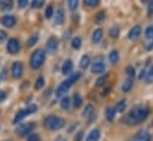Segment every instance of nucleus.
<instances>
[{
  "label": "nucleus",
  "instance_id": "nucleus-1",
  "mask_svg": "<svg viewBox=\"0 0 153 141\" xmlns=\"http://www.w3.org/2000/svg\"><path fill=\"white\" fill-rule=\"evenodd\" d=\"M149 115V109L146 107H143V106H137L134 107L131 113L128 114V122L131 125H138L140 122H143Z\"/></svg>",
  "mask_w": 153,
  "mask_h": 141
},
{
  "label": "nucleus",
  "instance_id": "nucleus-2",
  "mask_svg": "<svg viewBox=\"0 0 153 141\" xmlns=\"http://www.w3.org/2000/svg\"><path fill=\"white\" fill-rule=\"evenodd\" d=\"M44 126L46 129L57 131V129H61L64 127V120L61 117H57V116H49L45 119Z\"/></svg>",
  "mask_w": 153,
  "mask_h": 141
},
{
  "label": "nucleus",
  "instance_id": "nucleus-3",
  "mask_svg": "<svg viewBox=\"0 0 153 141\" xmlns=\"http://www.w3.org/2000/svg\"><path fill=\"white\" fill-rule=\"evenodd\" d=\"M44 59H45V53H44V51L40 50V49L36 50V51L32 53V56H31V61H30L31 68H33V69L40 68V67L43 65V63H44Z\"/></svg>",
  "mask_w": 153,
  "mask_h": 141
},
{
  "label": "nucleus",
  "instance_id": "nucleus-4",
  "mask_svg": "<svg viewBox=\"0 0 153 141\" xmlns=\"http://www.w3.org/2000/svg\"><path fill=\"white\" fill-rule=\"evenodd\" d=\"M105 69H106V64H105L102 57H96L94 59V62L91 63V71L94 73H101L105 71Z\"/></svg>",
  "mask_w": 153,
  "mask_h": 141
},
{
  "label": "nucleus",
  "instance_id": "nucleus-5",
  "mask_svg": "<svg viewBox=\"0 0 153 141\" xmlns=\"http://www.w3.org/2000/svg\"><path fill=\"white\" fill-rule=\"evenodd\" d=\"M36 106H30L27 109H24V110H19V113H17V115H16V117H14V120H13V123H18L19 121H22L25 116H27V115H30V114H32V113H35L36 111Z\"/></svg>",
  "mask_w": 153,
  "mask_h": 141
},
{
  "label": "nucleus",
  "instance_id": "nucleus-6",
  "mask_svg": "<svg viewBox=\"0 0 153 141\" xmlns=\"http://www.w3.org/2000/svg\"><path fill=\"white\" fill-rule=\"evenodd\" d=\"M33 128H35V123H32V122L24 123V125L19 126L17 133H18V135H20V137H25V135H27L30 132H32Z\"/></svg>",
  "mask_w": 153,
  "mask_h": 141
},
{
  "label": "nucleus",
  "instance_id": "nucleus-7",
  "mask_svg": "<svg viewBox=\"0 0 153 141\" xmlns=\"http://www.w3.org/2000/svg\"><path fill=\"white\" fill-rule=\"evenodd\" d=\"M20 49V45H19V42L16 39V38H12L8 40L7 43V51L11 53V55H16Z\"/></svg>",
  "mask_w": 153,
  "mask_h": 141
},
{
  "label": "nucleus",
  "instance_id": "nucleus-8",
  "mask_svg": "<svg viewBox=\"0 0 153 141\" xmlns=\"http://www.w3.org/2000/svg\"><path fill=\"white\" fill-rule=\"evenodd\" d=\"M57 46H58V42L55 37H50L46 42V50L49 53H55L56 50H57Z\"/></svg>",
  "mask_w": 153,
  "mask_h": 141
},
{
  "label": "nucleus",
  "instance_id": "nucleus-9",
  "mask_svg": "<svg viewBox=\"0 0 153 141\" xmlns=\"http://www.w3.org/2000/svg\"><path fill=\"white\" fill-rule=\"evenodd\" d=\"M71 85H73V84H71V83H70L68 79H67V81H64V82H63V83H62V84H61V85L57 88V91H56V96H57V97H61V96H63V95H64V94H65V93L69 90V88H70Z\"/></svg>",
  "mask_w": 153,
  "mask_h": 141
},
{
  "label": "nucleus",
  "instance_id": "nucleus-10",
  "mask_svg": "<svg viewBox=\"0 0 153 141\" xmlns=\"http://www.w3.org/2000/svg\"><path fill=\"white\" fill-rule=\"evenodd\" d=\"M12 75H13L14 78L22 77V75H23V65H22V63H19V62L13 63V65H12Z\"/></svg>",
  "mask_w": 153,
  "mask_h": 141
},
{
  "label": "nucleus",
  "instance_id": "nucleus-11",
  "mask_svg": "<svg viewBox=\"0 0 153 141\" xmlns=\"http://www.w3.org/2000/svg\"><path fill=\"white\" fill-rule=\"evenodd\" d=\"M141 35V27L139 26V25H135V26H133L132 29H131V31H129V39L131 40H137L139 37Z\"/></svg>",
  "mask_w": 153,
  "mask_h": 141
},
{
  "label": "nucleus",
  "instance_id": "nucleus-12",
  "mask_svg": "<svg viewBox=\"0 0 153 141\" xmlns=\"http://www.w3.org/2000/svg\"><path fill=\"white\" fill-rule=\"evenodd\" d=\"M1 22H2V24H4L6 27H13V26L16 25V23H17L16 18H14L13 16H5Z\"/></svg>",
  "mask_w": 153,
  "mask_h": 141
},
{
  "label": "nucleus",
  "instance_id": "nucleus-13",
  "mask_svg": "<svg viewBox=\"0 0 153 141\" xmlns=\"http://www.w3.org/2000/svg\"><path fill=\"white\" fill-rule=\"evenodd\" d=\"M64 23V11L62 8H58L55 16V24L56 25H62Z\"/></svg>",
  "mask_w": 153,
  "mask_h": 141
},
{
  "label": "nucleus",
  "instance_id": "nucleus-14",
  "mask_svg": "<svg viewBox=\"0 0 153 141\" xmlns=\"http://www.w3.org/2000/svg\"><path fill=\"white\" fill-rule=\"evenodd\" d=\"M150 134H149V132H146V131H141V132H139L137 135H135V138H134V140L133 141H150Z\"/></svg>",
  "mask_w": 153,
  "mask_h": 141
},
{
  "label": "nucleus",
  "instance_id": "nucleus-15",
  "mask_svg": "<svg viewBox=\"0 0 153 141\" xmlns=\"http://www.w3.org/2000/svg\"><path fill=\"white\" fill-rule=\"evenodd\" d=\"M71 71H73V62L70 59H68V61L64 62V64L62 67V72L64 75H69Z\"/></svg>",
  "mask_w": 153,
  "mask_h": 141
},
{
  "label": "nucleus",
  "instance_id": "nucleus-16",
  "mask_svg": "<svg viewBox=\"0 0 153 141\" xmlns=\"http://www.w3.org/2000/svg\"><path fill=\"white\" fill-rule=\"evenodd\" d=\"M102 35H103V31H102L101 29L95 30V31L93 32V37H91L93 43H99V42L101 40V38H102Z\"/></svg>",
  "mask_w": 153,
  "mask_h": 141
},
{
  "label": "nucleus",
  "instance_id": "nucleus-17",
  "mask_svg": "<svg viewBox=\"0 0 153 141\" xmlns=\"http://www.w3.org/2000/svg\"><path fill=\"white\" fill-rule=\"evenodd\" d=\"M13 7V0H1L0 8L1 10H11Z\"/></svg>",
  "mask_w": 153,
  "mask_h": 141
},
{
  "label": "nucleus",
  "instance_id": "nucleus-18",
  "mask_svg": "<svg viewBox=\"0 0 153 141\" xmlns=\"http://www.w3.org/2000/svg\"><path fill=\"white\" fill-rule=\"evenodd\" d=\"M100 139V132L97 129H94L90 132V134L87 137V141H97Z\"/></svg>",
  "mask_w": 153,
  "mask_h": 141
},
{
  "label": "nucleus",
  "instance_id": "nucleus-19",
  "mask_svg": "<svg viewBox=\"0 0 153 141\" xmlns=\"http://www.w3.org/2000/svg\"><path fill=\"white\" fill-rule=\"evenodd\" d=\"M132 85H133V78H128V79H126L125 82H123V84H122V91H125V93H127V91H129L131 90V88H132Z\"/></svg>",
  "mask_w": 153,
  "mask_h": 141
},
{
  "label": "nucleus",
  "instance_id": "nucleus-20",
  "mask_svg": "<svg viewBox=\"0 0 153 141\" xmlns=\"http://www.w3.org/2000/svg\"><path fill=\"white\" fill-rule=\"evenodd\" d=\"M119 59H120L119 52H117L116 50H113V51L109 53V61H111V63H113V64H116V63L119 62Z\"/></svg>",
  "mask_w": 153,
  "mask_h": 141
},
{
  "label": "nucleus",
  "instance_id": "nucleus-21",
  "mask_svg": "<svg viewBox=\"0 0 153 141\" xmlns=\"http://www.w3.org/2000/svg\"><path fill=\"white\" fill-rule=\"evenodd\" d=\"M115 113H116V110H115L114 108H111V107L106 110V117H107L108 121H113V120H114Z\"/></svg>",
  "mask_w": 153,
  "mask_h": 141
},
{
  "label": "nucleus",
  "instance_id": "nucleus-22",
  "mask_svg": "<svg viewBox=\"0 0 153 141\" xmlns=\"http://www.w3.org/2000/svg\"><path fill=\"white\" fill-rule=\"evenodd\" d=\"M89 64H90V57L89 56H87V55H84L82 58H81V68H83V69H85V68H88L89 67Z\"/></svg>",
  "mask_w": 153,
  "mask_h": 141
},
{
  "label": "nucleus",
  "instance_id": "nucleus-23",
  "mask_svg": "<svg viewBox=\"0 0 153 141\" xmlns=\"http://www.w3.org/2000/svg\"><path fill=\"white\" fill-rule=\"evenodd\" d=\"M105 17H106L105 12H103V11H101V12H99V13L95 16L94 20H95V23H96V24H101V23L105 20Z\"/></svg>",
  "mask_w": 153,
  "mask_h": 141
},
{
  "label": "nucleus",
  "instance_id": "nucleus-24",
  "mask_svg": "<svg viewBox=\"0 0 153 141\" xmlns=\"http://www.w3.org/2000/svg\"><path fill=\"white\" fill-rule=\"evenodd\" d=\"M81 44H82V40H81L79 37H75V38L71 40V46H73L74 49H76V50H78V49L81 47Z\"/></svg>",
  "mask_w": 153,
  "mask_h": 141
},
{
  "label": "nucleus",
  "instance_id": "nucleus-25",
  "mask_svg": "<svg viewBox=\"0 0 153 141\" xmlns=\"http://www.w3.org/2000/svg\"><path fill=\"white\" fill-rule=\"evenodd\" d=\"M38 40V35L37 33H33L29 39H27V46H33Z\"/></svg>",
  "mask_w": 153,
  "mask_h": 141
},
{
  "label": "nucleus",
  "instance_id": "nucleus-26",
  "mask_svg": "<svg viewBox=\"0 0 153 141\" xmlns=\"http://www.w3.org/2000/svg\"><path fill=\"white\" fill-rule=\"evenodd\" d=\"M81 106H82V97H81L79 94H75V96H74V107L79 108Z\"/></svg>",
  "mask_w": 153,
  "mask_h": 141
},
{
  "label": "nucleus",
  "instance_id": "nucleus-27",
  "mask_svg": "<svg viewBox=\"0 0 153 141\" xmlns=\"http://www.w3.org/2000/svg\"><path fill=\"white\" fill-rule=\"evenodd\" d=\"M145 81H146V83H152V82H153V65L150 68L149 72H146Z\"/></svg>",
  "mask_w": 153,
  "mask_h": 141
},
{
  "label": "nucleus",
  "instance_id": "nucleus-28",
  "mask_svg": "<svg viewBox=\"0 0 153 141\" xmlns=\"http://www.w3.org/2000/svg\"><path fill=\"white\" fill-rule=\"evenodd\" d=\"M126 109V102L122 100V101H120V102H117V105H116V108H115V110L116 111H119V113H122L123 110Z\"/></svg>",
  "mask_w": 153,
  "mask_h": 141
},
{
  "label": "nucleus",
  "instance_id": "nucleus-29",
  "mask_svg": "<svg viewBox=\"0 0 153 141\" xmlns=\"http://www.w3.org/2000/svg\"><path fill=\"white\" fill-rule=\"evenodd\" d=\"M52 16H53V7H52V5H49L46 7V10H45V17L48 19H50Z\"/></svg>",
  "mask_w": 153,
  "mask_h": 141
},
{
  "label": "nucleus",
  "instance_id": "nucleus-30",
  "mask_svg": "<svg viewBox=\"0 0 153 141\" xmlns=\"http://www.w3.org/2000/svg\"><path fill=\"white\" fill-rule=\"evenodd\" d=\"M61 107H62V109H68L70 107V100L68 97H63L61 101Z\"/></svg>",
  "mask_w": 153,
  "mask_h": 141
},
{
  "label": "nucleus",
  "instance_id": "nucleus-31",
  "mask_svg": "<svg viewBox=\"0 0 153 141\" xmlns=\"http://www.w3.org/2000/svg\"><path fill=\"white\" fill-rule=\"evenodd\" d=\"M45 4V0H33L32 1V7L33 8H40Z\"/></svg>",
  "mask_w": 153,
  "mask_h": 141
},
{
  "label": "nucleus",
  "instance_id": "nucleus-32",
  "mask_svg": "<svg viewBox=\"0 0 153 141\" xmlns=\"http://www.w3.org/2000/svg\"><path fill=\"white\" fill-rule=\"evenodd\" d=\"M68 5L71 11H75L78 7V0H68Z\"/></svg>",
  "mask_w": 153,
  "mask_h": 141
},
{
  "label": "nucleus",
  "instance_id": "nucleus-33",
  "mask_svg": "<svg viewBox=\"0 0 153 141\" xmlns=\"http://www.w3.org/2000/svg\"><path fill=\"white\" fill-rule=\"evenodd\" d=\"M119 33H120V29H119V26H114V27L111 29V37L117 38V37H119Z\"/></svg>",
  "mask_w": 153,
  "mask_h": 141
},
{
  "label": "nucleus",
  "instance_id": "nucleus-34",
  "mask_svg": "<svg viewBox=\"0 0 153 141\" xmlns=\"http://www.w3.org/2000/svg\"><path fill=\"white\" fill-rule=\"evenodd\" d=\"M93 110H94V108L91 105H89V106L85 107V109H84V111H83V116H85V117H88L90 114H93Z\"/></svg>",
  "mask_w": 153,
  "mask_h": 141
},
{
  "label": "nucleus",
  "instance_id": "nucleus-35",
  "mask_svg": "<svg viewBox=\"0 0 153 141\" xmlns=\"http://www.w3.org/2000/svg\"><path fill=\"white\" fill-rule=\"evenodd\" d=\"M145 36L147 39L150 40H153V26H150L146 29V32H145Z\"/></svg>",
  "mask_w": 153,
  "mask_h": 141
},
{
  "label": "nucleus",
  "instance_id": "nucleus-36",
  "mask_svg": "<svg viewBox=\"0 0 153 141\" xmlns=\"http://www.w3.org/2000/svg\"><path fill=\"white\" fill-rule=\"evenodd\" d=\"M100 0H84V4L88 6V7H94L96 5H99Z\"/></svg>",
  "mask_w": 153,
  "mask_h": 141
},
{
  "label": "nucleus",
  "instance_id": "nucleus-37",
  "mask_svg": "<svg viewBox=\"0 0 153 141\" xmlns=\"http://www.w3.org/2000/svg\"><path fill=\"white\" fill-rule=\"evenodd\" d=\"M126 72H127V75H128L129 78H134V76H135V70H134L133 67H127Z\"/></svg>",
  "mask_w": 153,
  "mask_h": 141
},
{
  "label": "nucleus",
  "instance_id": "nucleus-38",
  "mask_svg": "<svg viewBox=\"0 0 153 141\" xmlns=\"http://www.w3.org/2000/svg\"><path fill=\"white\" fill-rule=\"evenodd\" d=\"M79 77H81V73H79V72H76V73H74V75H73L70 78H68V81H69L71 84H74V83L76 82Z\"/></svg>",
  "mask_w": 153,
  "mask_h": 141
},
{
  "label": "nucleus",
  "instance_id": "nucleus-39",
  "mask_svg": "<svg viewBox=\"0 0 153 141\" xmlns=\"http://www.w3.org/2000/svg\"><path fill=\"white\" fill-rule=\"evenodd\" d=\"M44 78L43 77H39L37 78V82H36V85H35V88L36 89H40V88H43V85H44Z\"/></svg>",
  "mask_w": 153,
  "mask_h": 141
},
{
  "label": "nucleus",
  "instance_id": "nucleus-40",
  "mask_svg": "<svg viewBox=\"0 0 153 141\" xmlns=\"http://www.w3.org/2000/svg\"><path fill=\"white\" fill-rule=\"evenodd\" d=\"M106 79H107V75H105V76L100 77V78L97 79V83H96V85H97V87H101V85H103V84L106 83Z\"/></svg>",
  "mask_w": 153,
  "mask_h": 141
},
{
  "label": "nucleus",
  "instance_id": "nucleus-41",
  "mask_svg": "<svg viewBox=\"0 0 153 141\" xmlns=\"http://www.w3.org/2000/svg\"><path fill=\"white\" fill-rule=\"evenodd\" d=\"M17 2H18V7L19 8H24V7L27 6L29 0H17Z\"/></svg>",
  "mask_w": 153,
  "mask_h": 141
},
{
  "label": "nucleus",
  "instance_id": "nucleus-42",
  "mask_svg": "<svg viewBox=\"0 0 153 141\" xmlns=\"http://www.w3.org/2000/svg\"><path fill=\"white\" fill-rule=\"evenodd\" d=\"M27 141H39V137L37 135V134H32V135L29 137Z\"/></svg>",
  "mask_w": 153,
  "mask_h": 141
},
{
  "label": "nucleus",
  "instance_id": "nucleus-43",
  "mask_svg": "<svg viewBox=\"0 0 153 141\" xmlns=\"http://www.w3.org/2000/svg\"><path fill=\"white\" fill-rule=\"evenodd\" d=\"M6 97H7L6 93H5V91H2V90H0V102L5 101V100H6Z\"/></svg>",
  "mask_w": 153,
  "mask_h": 141
},
{
  "label": "nucleus",
  "instance_id": "nucleus-44",
  "mask_svg": "<svg viewBox=\"0 0 153 141\" xmlns=\"http://www.w3.org/2000/svg\"><path fill=\"white\" fill-rule=\"evenodd\" d=\"M6 39V32L0 30V42H4Z\"/></svg>",
  "mask_w": 153,
  "mask_h": 141
},
{
  "label": "nucleus",
  "instance_id": "nucleus-45",
  "mask_svg": "<svg viewBox=\"0 0 153 141\" xmlns=\"http://www.w3.org/2000/svg\"><path fill=\"white\" fill-rule=\"evenodd\" d=\"M153 13V0L150 1V6H149V14L151 16Z\"/></svg>",
  "mask_w": 153,
  "mask_h": 141
},
{
  "label": "nucleus",
  "instance_id": "nucleus-46",
  "mask_svg": "<svg viewBox=\"0 0 153 141\" xmlns=\"http://www.w3.org/2000/svg\"><path fill=\"white\" fill-rule=\"evenodd\" d=\"M56 141H65V140H64L63 138H59V139H57V140H56Z\"/></svg>",
  "mask_w": 153,
  "mask_h": 141
},
{
  "label": "nucleus",
  "instance_id": "nucleus-47",
  "mask_svg": "<svg viewBox=\"0 0 153 141\" xmlns=\"http://www.w3.org/2000/svg\"><path fill=\"white\" fill-rule=\"evenodd\" d=\"M147 1H150V0H141V2H147Z\"/></svg>",
  "mask_w": 153,
  "mask_h": 141
},
{
  "label": "nucleus",
  "instance_id": "nucleus-48",
  "mask_svg": "<svg viewBox=\"0 0 153 141\" xmlns=\"http://www.w3.org/2000/svg\"><path fill=\"white\" fill-rule=\"evenodd\" d=\"M0 79H1V78H0Z\"/></svg>",
  "mask_w": 153,
  "mask_h": 141
}]
</instances>
